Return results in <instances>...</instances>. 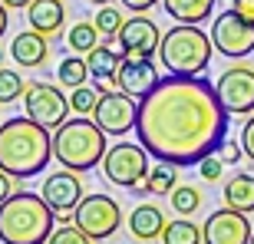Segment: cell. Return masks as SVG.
Returning <instances> with one entry per match:
<instances>
[{"mask_svg":"<svg viewBox=\"0 0 254 244\" xmlns=\"http://www.w3.org/2000/svg\"><path fill=\"white\" fill-rule=\"evenodd\" d=\"M228 109L205 76H162L139 99L135 135L155 162L189 169L221 149Z\"/></svg>","mask_w":254,"mask_h":244,"instance_id":"obj_1","label":"cell"},{"mask_svg":"<svg viewBox=\"0 0 254 244\" xmlns=\"http://www.w3.org/2000/svg\"><path fill=\"white\" fill-rule=\"evenodd\" d=\"M53 159V135L30 116L0 122V169L13 179H33Z\"/></svg>","mask_w":254,"mask_h":244,"instance_id":"obj_2","label":"cell"},{"mask_svg":"<svg viewBox=\"0 0 254 244\" xmlns=\"http://www.w3.org/2000/svg\"><path fill=\"white\" fill-rule=\"evenodd\" d=\"M57 211L40 191H13L0 205V244H47Z\"/></svg>","mask_w":254,"mask_h":244,"instance_id":"obj_3","label":"cell"},{"mask_svg":"<svg viewBox=\"0 0 254 244\" xmlns=\"http://www.w3.org/2000/svg\"><path fill=\"white\" fill-rule=\"evenodd\" d=\"M106 152V132L96 125L89 116H76L66 119L60 129H53V159L63 169L73 172H89L96 165H103Z\"/></svg>","mask_w":254,"mask_h":244,"instance_id":"obj_4","label":"cell"},{"mask_svg":"<svg viewBox=\"0 0 254 244\" xmlns=\"http://www.w3.org/2000/svg\"><path fill=\"white\" fill-rule=\"evenodd\" d=\"M211 53H215L211 33L195 23H175L169 33H162L159 43V63L172 76H201L211 63Z\"/></svg>","mask_w":254,"mask_h":244,"instance_id":"obj_5","label":"cell"},{"mask_svg":"<svg viewBox=\"0 0 254 244\" xmlns=\"http://www.w3.org/2000/svg\"><path fill=\"white\" fill-rule=\"evenodd\" d=\"M73 225H79L93 241H106L123 228V205L113 195H86L73 211Z\"/></svg>","mask_w":254,"mask_h":244,"instance_id":"obj_6","label":"cell"},{"mask_svg":"<svg viewBox=\"0 0 254 244\" xmlns=\"http://www.w3.org/2000/svg\"><path fill=\"white\" fill-rule=\"evenodd\" d=\"M103 175L119 188H135L149 175V152L142 142H116L103 159Z\"/></svg>","mask_w":254,"mask_h":244,"instance_id":"obj_7","label":"cell"},{"mask_svg":"<svg viewBox=\"0 0 254 244\" xmlns=\"http://www.w3.org/2000/svg\"><path fill=\"white\" fill-rule=\"evenodd\" d=\"M215 93L228 116H251L254 113V66L251 63H231L218 76Z\"/></svg>","mask_w":254,"mask_h":244,"instance_id":"obj_8","label":"cell"},{"mask_svg":"<svg viewBox=\"0 0 254 244\" xmlns=\"http://www.w3.org/2000/svg\"><path fill=\"white\" fill-rule=\"evenodd\" d=\"M23 109L33 122L47 125V129H60L69 116V99L63 96V89H57L53 83H27V93H23Z\"/></svg>","mask_w":254,"mask_h":244,"instance_id":"obj_9","label":"cell"},{"mask_svg":"<svg viewBox=\"0 0 254 244\" xmlns=\"http://www.w3.org/2000/svg\"><path fill=\"white\" fill-rule=\"evenodd\" d=\"M89 119H93L106 135H126V132L135 129L139 103H135V96L123 93V89H109V93L99 96V103H96Z\"/></svg>","mask_w":254,"mask_h":244,"instance_id":"obj_10","label":"cell"},{"mask_svg":"<svg viewBox=\"0 0 254 244\" xmlns=\"http://www.w3.org/2000/svg\"><path fill=\"white\" fill-rule=\"evenodd\" d=\"M116 40H119V47H123V60L142 63V60H152L155 53H159L162 30H159V23H155L152 17L135 13V17H129L123 27H119Z\"/></svg>","mask_w":254,"mask_h":244,"instance_id":"obj_11","label":"cell"},{"mask_svg":"<svg viewBox=\"0 0 254 244\" xmlns=\"http://www.w3.org/2000/svg\"><path fill=\"white\" fill-rule=\"evenodd\" d=\"M211 43L228 60H245L248 53H254V23L238 17L235 10H225L211 23Z\"/></svg>","mask_w":254,"mask_h":244,"instance_id":"obj_12","label":"cell"},{"mask_svg":"<svg viewBox=\"0 0 254 244\" xmlns=\"http://www.w3.org/2000/svg\"><path fill=\"white\" fill-rule=\"evenodd\" d=\"M40 195L47 198V205L66 221V218L76 211V205L86 198V188H83L79 172L60 169V172H50L47 179H43V191H40Z\"/></svg>","mask_w":254,"mask_h":244,"instance_id":"obj_13","label":"cell"},{"mask_svg":"<svg viewBox=\"0 0 254 244\" xmlns=\"http://www.w3.org/2000/svg\"><path fill=\"white\" fill-rule=\"evenodd\" d=\"M254 235L251 218L245 211H235V208H218L208 215V221L201 225V238L205 244H248Z\"/></svg>","mask_w":254,"mask_h":244,"instance_id":"obj_14","label":"cell"},{"mask_svg":"<svg viewBox=\"0 0 254 244\" xmlns=\"http://www.w3.org/2000/svg\"><path fill=\"white\" fill-rule=\"evenodd\" d=\"M159 79H162V76H159V69H155L152 60H142V63H129V60H123V66H119L113 86H116V89H123V93H129V96H135V99H142V96L149 93Z\"/></svg>","mask_w":254,"mask_h":244,"instance_id":"obj_15","label":"cell"},{"mask_svg":"<svg viewBox=\"0 0 254 244\" xmlns=\"http://www.w3.org/2000/svg\"><path fill=\"white\" fill-rule=\"evenodd\" d=\"M10 57H13L17 66H23V69H37L50 57V40L43 33H37V30H23L10 43Z\"/></svg>","mask_w":254,"mask_h":244,"instance_id":"obj_16","label":"cell"},{"mask_svg":"<svg viewBox=\"0 0 254 244\" xmlns=\"http://www.w3.org/2000/svg\"><path fill=\"white\" fill-rule=\"evenodd\" d=\"M129 235L135 238V241H155V238H162V231H165V211H162L159 205H152V201H145V205L139 208H132V215H129Z\"/></svg>","mask_w":254,"mask_h":244,"instance_id":"obj_17","label":"cell"},{"mask_svg":"<svg viewBox=\"0 0 254 244\" xmlns=\"http://www.w3.org/2000/svg\"><path fill=\"white\" fill-rule=\"evenodd\" d=\"M27 20H30V30H37L43 37H57L66 23L63 0H33L27 7Z\"/></svg>","mask_w":254,"mask_h":244,"instance_id":"obj_18","label":"cell"},{"mask_svg":"<svg viewBox=\"0 0 254 244\" xmlns=\"http://www.w3.org/2000/svg\"><path fill=\"white\" fill-rule=\"evenodd\" d=\"M162 7L175 23H205L215 13V0H162Z\"/></svg>","mask_w":254,"mask_h":244,"instance_id":"obj_19","label":"cell"},{"mask_svg":"<svg viewBox=\"0 0 254 244\" xmlns=\"http://www.w3.org/2000/svg\"><path fill=\"white\" fill-rule=\"evenodd\" d=\"M221 195H225L228 208L251 215V211H254V175H251V172H238V175H231Z\"/></svg>","mask_w":254,"mask_h":244,"instance_id":"obj_20","label":"cell"},{"mask_svg":"<svg viewBox=\"0 0 254 244\" xmlns=\"http://www.w3.org/2000/svg\"><path fill=\"white\" fill-rule=\"evenodd\" d=\"M86 63H89V76H93V83H106V79L113 83L116 73H119V66H123V53H116L113 47L99 43L93 53H86Z\"/></svg>","mask_w":254,"mask_h":244,"instance_id":"obj_21","label":"cell"},{"mask_svg":"<svg viewBox=\"0 0 254 244\" xmlns=\"http://www.w3.org/2000/svg\"><path fill=\"white\" fill-rule=\"evenodd\" d=\"M57 79H60L63 89H79V86H86V79H89V63H86V57H79V53L66 57L63 63L57 66Z\"/></svg>","mask_w":254,"mask_h":244,"instance_id":"obj_22","label":"cell"},{"mask_svg":"<svg viewBox=\"0 0 254 244\" xmlns=\"http://www.w3.org/2000/svg\"><path fill=\"white\" fill-rule=\"evenodd\" d=\"M99 30H96V23H89V20H79V23H73L69 27V33H66V43H69V50L73 53H79V57H86V53H93L96 47H99Z\"/></svg>","mask_w":254,"mask_h":244,"instance_id":"obj_23","label":"cell"},{"mask_svg":"<svg viewBox=\"0 0 254 244\" xmlns=\"http://www.w3.org/2000/svg\"><path fill=\"white\" fill-rule=\"evenodd\" d=\"M145 185H149V195H172V191H175V185H179V165L159 162L155 169H149Z\"/></svg>","mask_w":254,"mask_h":244,"instance_id":"obj_24","label":"cell"},{"mask_svg":"<svg viewBox=\"0 0 254 244\" xmlns=\"http://www.w3.org/2000/svg\"><path fill=\"white\" fill-rule=\"evenodd\" d=\"M205 238H201V228L195 225V221H169L165 225V231H162V244H201Z\"/></svg>","mask_w":254,"mask_h":244,"instance_id":"obj_25","label":"cell"},{"mask_svg":"<svg viewBox=\"0 0 254 244\" xmlns=\"http://www.w3.org/2000/svg\"><path fill=\"white\" fill-rule=\"evenodd\" d=\"M201 191H198L195 185H175V191L169 195V201H172V208H175V215H182V218H191L201 208Z\"/></svg>","mask_w":254,"mask_h":244,"instance_id":"obj_26","label":"cell"},{"mask_svg":"<svg viewBox=\"0 0 254 244\" xmlns=\"http://www.w3.org/2000/svg\"><path fill=\"white\" fill-rule=\"evenodd\" d=\"M27 93V83H23V76L17 73V69H0V106L7 103H17L20 96Z\"/></svg>","mask_w":254,"mask_h":244,"instance_id":"obj_27","label":"cell"},{"mask_svg":"<svg viewBox=\"0 0 254 244\" xmlns=\"http://www.w3.org/2000/svg\"><path fill=\"white\" fill-rule=\"evenodd\" d=\"M99 86H79V89H69V109L76 116H93L96 103H99Z\"/></svg>","mask_w":254,"mask_h":244,"instance_id":"obj_28","label":"cell"},{"mask_svg":"<svg viewBox=\"0 0 254 244\" xmlns=\"http://www.w3.org/2000/svg\"><path fill=\"white\" fill-rule=\"evenodd\" d=\"M47 244H99V241H93L83 228H79V225H69V218H66L63 225L53 228V235H50Z\"/></svg>","mask_w":254,"mask_h":244,"instance_id":"obj_29","label":"cell"},{"mask_svg":"<svg viewBox=\"0 0 254 244\" xmlns=\"http://www.w3.org/2000/svg\"><path fill=\"white\" fill-rule=\"evenodd\" d=\"M96 30H99V33H103V37H113L116 40V33H119V27H123L126 20H123V10H116L113 3H109V7H99L96 10Z\"/></svg>","mask_w":254,"mask_h":244,"instance_id":"obj_30","label":"cell"},{"mask_svg":"<svg viewBox=\"0 0 254 244\" xmlns=\"http://www.w3.org/2000/svg\"><path fill=\"white\" fill-rule=\"evenodd\" d=\"M198 172H201V179H205V182H218V179H221V172H225V159H221L218 152H211V155H205V159L198 162Z\"/></svg>","mask_w":254,"mask_h":244,"instance_id":"obj_31","label":"cell"},{"mask_svg":"<svg viewBox=\"0 0 254 244\" xmlns=\"http://www.w3.org/2000/svg\"><path fill=\"white\" fill-rule=\"evenodd\" d=\"M218 155L225 159V165H238L241 162V155H245V149H241V142H221V149H218Z\"/></svg>","mask_w":254,"mask_h":244,"instance_id":"obj_32","label":"cell"},{"mask_svg":"<svg viewBox=\"0 0 254 244\" xmlns=\"http://www.w3.org/2000/svg\"><path fill=\"white\" fill-rule=\"evenodd\" d=\"M241 149H245V155L254 162V113H251V119L245 122V129H241Z\"/></svg>","mask_w":254,"mask_h":244,"instance_id":"obj_33","label":"cell"},{"mask_svg":"<svg viewBox=\"0 0 254 244\" xmlns=\"http://www.w3.org/2000/svg\"><path fill=\"white\" fill-rule=\"evenodd\" d=\"M231 10L238 17H245L248 23H254V0H231Z\"/></svg>","mask_w":254,"mask_h":244,"instance_id":"obj_34","label":"cell"},{"mask_svg":"<svg viewBox=\"0 0 254 244\" xmlns=\"http://www.w3.org/2000/svg\"><path fill=\"white\" fill-rule=\"evenodd\" d=\"M13 182H17L13 175H7V172L0 169V205H3V201H7L13 191H17V188H13Z\"/></svg>","mask_w":254,"mask_h":244,"instance_id":"obj_35","label":"cell"},{"mask_svg":"<svg viewBox=\"0 0 254 244\" xmlns=\"http://www.w3.org/2000/svg\"><path fill=\"white\" fill-rule=\"evenodd\" d=\"M126 10H132V13H145V10H152L159 0H119Z\"/></svg>","mask_w":254,"mask_h":244,"instance_id":"obj_36","label":"cell"},{"mask_svg":"<svg viewBox=\"0 0 254 244\" xmlns=\"http://www.w3.org/2000/svg\"><path fill=\"white\" fill-rule=\"evenodd\" d=\"M7 27H10V13H7V7H3V0H0V37L7 33Z\"/></svg>","mask_w":254,"mask_h":244,"instance_id":"obj_37","label":"cell"},{"mask_svg":"<svg viewBox=\"0 0 254 244\" xmlns=\"http://www.w3.org/2000/svg\"><path fill=\"white\" fill-rule=\"evenodd\" d=\"M33 0H3V7L7 10H23V7H30Z\"/></svg>","mask_w":254,"mask_h":244,"instance_id":"obj_38","label":"cell"},{"mask_svg":"<svg viewBox=\"0 0 254 244\" xmlns=\"http://www.w3.org/2000/svg\"><path fill=\"white\" fill-rule=\"evenodd\" d=\"M89 3H96V7H109L113 0H89Z\"/></svg>","mask_w":254,"mask_h":244,"instance_id":"obj_39","label":"cell"},{"mask_svg":"<svg viewBox=\"0 0 254 244\" xmlns=\"http://www.w3.org/2000/svg\"><path fill=\"white\" fill-rule=\"evenodd\" d=\"M0 69H3V50H0Z\"/></svg>","mask_w":254,"mask_h":244,"instance_id":"obj_40","label":"cell"},{"mask_svg":"<svg viewBox=\"0 0 254 244\" xmlns=\"http://www.w3.org/2000/svg\"><path fill=\"white\" fill-rule=\"evenodd\" d=\"M248 244H254V235H251V241H248Z\"/></svg>","mask_w":254,"mask_h":244,"instance_id":"obj_41","label":"cell"}]
</instances>
